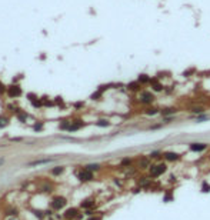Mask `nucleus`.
Here are the masks:
<instances>
[{
  "label": "nucleus",
  "mask_w": 210,
  "mask_h": 220,
  "mask_svg": "<svg viewBox=\"0 0 210 220\" xmlns=\"http://www.w3.org/2000/svg\"><path fill=\"white\" fill-rule=\"evenodd\" d=\"M43 129V123H36V125H34V130H36V132H39V130H41Z\"/></svg>",
  "instance_id": "b1692460"
},
{
  "label": "nucleus",
  "mask_w": 210,
  "mask_h": 220,
  "mask_svg": "<svg viewBox=\"0 0 210 220\" xmlns=\"http://www.w3.org/2000/svg\"><path fill=\"white\" fill-rule=\"evenodd\" d=\"M69 127H70V122L69 120H63V123L60 125V129H63V130L67 129V130H69Z\"/></svg>",
  "instance_id": "f3484780"
},
{
  "label": "nucleus",
  "mask_w": 210,
  "mask_h": 220,
  "mask_svg": "<svg viewBox=\"0 0 210 220\" xmlns=\"http://www.w3.org/2000/svg\"><path fill=\"white\" fill-rule=\"evenodd\" d=\"M9 125V119L7 117H0V127H4V126H7Z\"/></svg>",
  "instance_id": "2eb2a0df"
},
{
  "label": "nucleus",
  "mask_w": 210,
  "mask_h": 220,
  "mask_svg": "<svg viewBox=\"0 0 210 220\" xmlns=\"http://www.w3.org/2000/svg\"><path fill=\"white\" fill-rule=\"evenodd\" d=\"M77 177L80 179L82 182H89V180L93 179V173H91V170H89V169H83V170H80L77 173Z\"/></svg>",
  "instance_id": "7ed1b4c3"
},
{
  "label": "nucleus",
  "mask_w": 210,
  "mask_h": 220,
  "mask_svg": "<svg viewBox=\"0 0 210 220\" xmlns=\"http://www.w3.org/2000/svg\"><path fill=\"white\" fill-rule=\"evenodd\" d=\"M127 87H129V90H137V89L140 87V83L139 82H133V83L127 84Z\"/></svg>",
  "instance_id": "ddd939ff"
},
{
  "label": "nucleus",
  "mask_w": 210,
  "mask_h": 220,
  "mask_svg": "<svg viewBox=\"0 0 210 220\" xmlns=\"http://www.w3.org/2000/svg\"><path fill=\"white\" fill-rule=\"evenodd\" d=\"M204 149H206L204 143H192L190 145V150H193V152H202Z\"/></svg>",
  "instance_id": "0eeeda50"
},
{
  "label": "nucleus",
  "mask_w": 210,
  "mask_h": 220,
  "mask_svg": "<svg viewBox=\"0 0 210 220\" xmlns=\"http://www.w3.org/2000/svg\"><path fill=\"white\" fill-rule=\"evenodd\" d=\"M150 156H152V157H159V152H153Z\"/></svg>",
  "instance_id": "bb28decb"
},
{
  "label": "nucleus",
  "mask_w": 210,
  "mask_h": 220,
  "mask_svg": "<svg viewBox=\"0 0 210 220\" xmlns=\"http://www.w3.org/2000/svg\"><path fill=\"white\" fill-rule=\"evenodd\" d=\"M4 90H6V87H4L3 84L0 83V95H2V93H3V91H4Z\"/></svg>",
  "instance_id": "cd10ccee"
},
{
  "label": "nucleus",
  "mask_w": 210,
  "mask_h": 220,
  "mask_svg": "<svg viewBox=\"0 0 210 220\" xmlns=\"http://www.w3.org/2000/svg\"><path fill=\"white\" fill-rule=\"evenodd\" d=\"M93 204H95V203H93V200H91V199H87V200H84V202L82 203V206H83V207H91Z\"/></svg>",
  "instance_id": "4468645a"
},
{
  "label": "nucleus",
  "mask_w": 210,
  "mask_h": 220,
  "mask_svg": "<svg viewBox=\"0 0 210 220\" xmlns=\"http://www.w3.org/2000/svg\"><path fill=\"white\" fill-rule=\"evenodd\" d=\"M153 100H154V96H153L150 91H143V93L140 95V102H142V103H144V104L152 103Z\"/></svg>",
  "instance_id": "39448f33"
},
{
  "label": "nucleus",
  "mask_w": 210,
  "mask_h": 220,
  "mask_svg": "<svg viewBox=\"0 0 210 220\" xmlns=\"http://www.w3.org/2000/svg\"><path fill=\"white\" fill-rule=\"evenodd\" d=\"M192 112L193 113H203L204 110H203V107H192Z\"/></svg>",
  "instance_id": "aec40b11"
},
{
  "label": "nucleus",
  "mask_w": 210,
  "mask_h": 220,
  "mask_svg": "<svg viewBox=\"0 0 210 220\" xmlns=\"http://www.w3.org/2000/svg\"><path fill=\"white\" fill-rule=\"evenodd\" d=\"M64 170V169H63V167H57V169H53V175H60V173H62V172Z\"/></svg>",
  "instance_id": "6ab92c4d"
},
{
  "label": "nucleus",
  "mask_w": 210,
  "mask_h": 220,
  "mask_svg": "<svg viewBox=\"0 0 210 220\" xmlns=\"http://www.w3.org/2000/svg\"><path fill=\"white\" fill-rule=\"evenodd\" d=\"M130 163H132V162H130V159H124L123 162H122V164H124V166H127V164H130Z\"/></svg>",
  "instance_id": "a878e982"
},
{
  "label": "nucleus",
  "mask_w": 210,
  "mask_h": 220,
  "mask_svg": "<svg viewBox=\"0 0 210 220\" xmlns=\"http://www.w3.org/2000/svg\"><path fill=\"white\" fill-rule=\"evenodd\" d=\"M7 93H9V96L10 97H19V96L21 95V89H20V86H9V89H7Z\"/></svg>",
  "instance_id": "20e7f679"
},
{
  "label": "nucleus",
  "mask_w": 210,
  "mask_h": 220,
  "mask_svg": "<svg viewBox=\"0 0 210 220\" xmlns=\"http://www.w3.org/2000/svg\"><path fill=\"white\" fill-rule=\"evenodd\" d=\"M96 125H97V126H102V127H107V126H109V122H107V120H99L97 123H96Z\"/></svg>",
  "instance_id": "a211bd4d"
},
{
  "label": "nucleus",
  "mask_w": 210,
  "mask_h": 220,
  "mask_svg": "<svg viewBox=\"0 0 210 220\" xmlns=\"http://www.w3.org/2000/svg\"><path fill=\"white\" fill-rule=\"evenodd\" d=\"M83 126V123L80 120H77L76 123H73V125H70V127H69V132H76V130H79L80 127Z\"/></svg>",
  "instance_id": "1a4fd4ad"
},
{
  "label": "nucleus",
  "mask_w": 210,
  "mask_h": 220,
  "mask_svg": "<svg viewBox=\"0 0 210 220\" xmlns=\"http://www.w3.org/2000/svg\"><path fill=\"white\" fill-rule=\"evenodd\" d=\"M3 162H4L3 159H0V166H2V164H3Z\"/></svg>",
  "instance_id": "c85d7f7f"
},
{
  "label": "nucleus",
  "mask_w": 210,
  "mask_h": 220,
  "mask_svg": "<svg viewBox=\"0 0 210 220\" xmlns=\"http://www.w3.org/2000/svg\"><path fill=\"white\" fill-rule=\"evenodd\" d=\"M146 113H147V114H156V113H157V109H149Z\"/></svg>",
  "instance_id": "393cba45"
},
{
  "label": "nucleus",
  "mask_w": 210,
  "mask_h": 220,
  "mask_svg": "<svg viewBox=\"0 0 210 220\" xmlns=\"http://www.w3.org/2000/svg\"><path fill=\"white\" fill-rule=\"evenodd\" d=\"M165 157H166V160H177V159H179V154L173 153V152H167V153H165Z\"/></svg>",
  "instance_id": "9d476101"
},
{
  "label": "nucleus",
  "mask_w": 210,
  "mask_h": 220,
  "mask_svg": "<svg viewBox=\"0 0 210 220\" xmlns=\"http://www.w3.org/2000/svg\"><path fill=\"white\" fill-rule=\"evenodd\" d=\"M202 191H204V193H207V191H210V186H207V183H203Z\"/></svg>",
  "instance_id": "4be33fe9"
},
{
  "label": "nucleus",
  "mask_w": 210,
  "mask_h": 220,
  "mask_svg": "<svg viewBox=\"0 0 210 220\" xmlns=\"http://www.w3.org/2000/svg\"><path fill=\"white\" fill-rule=\"evenodd\" d=\"M67 200L64 199V197H62V196H56L53 200H52V207L54 209V210H60V209H63L64 206H66Z\"/></svg>",
  "instance_id": "f257e3e1"
},
{
  "label": "nucleus",
  "mask_w": 210,
  "mask_h": 220,
  "mask_svg": "<svg viewBox=\"0 0 210 220\" xmlns=\"http://www.w3.org/2000/svg\"><path fill=\"white\" fill-rule=\"evenodd\" d=\"M165 172H166V164L165 163H160V164H156V166L150 167V176H153V177H157V176L163 175Z\"/></svg>",
  "instance_id": "f03ea898"
},
{
  "label": "nucleus",
  "mask_w": 210,
  "mask_h": 220,
  "mask_svg": "<svg viewBox=\"0 0 210 220\" xmlns=\"http://www.w3.org/2000/svg\"><path fill=\"white\" fill-rule=\"evenodd\" d=\"M147 166H149V162L146 160V159H143V160L140 162V167H143V169H144V167H147Z\"/></svg>",
  "instance_id": "5701e85b"
},
{
  "label": "nucleus",
  "mask_w": 210,
  "mask_h": 220,
  "mask_svg": "<svg viewBox=\"0 0 210 220\" xmlns=\"http://www.w3.org/2000/svg\"><path fill=\"white\" fill-rule=\"evenodd\" d=\"M163 116H169V114H174L176 113V109H173V107H167V109H165L163 110Z\"/></svg>",
  "instance_id": "f8f14e48"
},
{
  "label": "nucleus",
  "mask_w": 210,
  "mask_h": 220,
  "mask_svg": "<svg viewBox=\"0 0 210 220\" xmlns=\"http://www.w3.org/2000/svg\"><path fill=\"white\" fill-rule=\"evenodd\" d=\"M77 214H79V210H77V209L72 207V209H69V210H66V213H64V217H66V219H74V217H77Z\"/></svg>",
  "instance_id": "423d86ee"
},
{
  "label": "nucleus",
  "mask_w": 210,
  "mask_h": 220,
  "mask_svg": "<svg viewBox=\"0 0 210 220\" xmlns=\"http://www.w3.org/2000/svg\"><path fill=\"white\" fill-rule=\"evenodd\" d=\"M150 77H149L147 75H140L139 76V79H137V82H139L140 84H143V83H150Z\"/></svg>",
  "instance_id": "9b49d317"
},
{
  "label": "nucleus",
  "mask_w": 210,
  "mask_h": 220,
  "mask_svg": "<svg viewBox=\"0 0 210 220\" xmlns=\"http://www.w3.org/2000/svg\"><path fill=\"white\" fill-rule=\"evenodd\" d=\"M150 83H152V87L154 91H161V89H163V86H161L159 82H157L156 79H152L150 80Z\"/></svg>",
  "instance_id": "6e6552de"
},
{
  "label": "nucleus",
  "mask_w": 210,
  "mask_h": 220,
  "mask_svg": "<svg viewBox=\"0 0 210 220\" xmlns=\"http://www.w3.org/2000/svg\"><path fill=\"white\" fill-rule=\"evenodd\" d=\"M50 159H43V160H37V162H33L32 166H37V164H45V163H49Z\"/></svg>",
  "instance_id": "dca6fc26"
},
{
  "label": "nucleus",
  "mask_w": 210,
  "mask_h": 220,
  "mask_svg": "<svg viewBox=\"0 0 210 220\" xmlns=\"http://www.w3.org/2000/svg\"><path fill=\"white\" fill-rule=\"evenodd\" d=\"M99 164H89V166H87V169H89V170H97V169H99Z\"/></svg>",
  "instance_id": "412c9836"
}]
</instances>
